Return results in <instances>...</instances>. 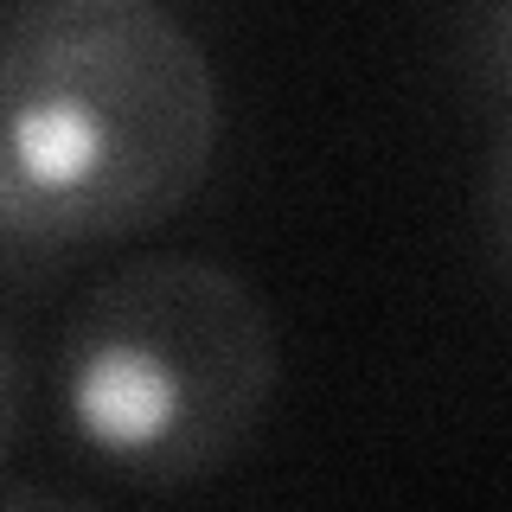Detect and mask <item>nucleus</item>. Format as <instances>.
<instances>
[{
	"label": "nucleus",
	"instance_id": "nucleus-1",
	"mask_svg": "<svg viewBox=\"0 0 512 512\" xmlns=\"http://www.w3.org/2000/svg\"><path fill=\"white\" fill-rule=\"evenodd\" d=\"M218 141V64L173 0H7L0 237L13 276L167 224L212 180Z\"/></svg>",
	"mask_w": 512,
	"mask_h": 512
},
{
	"label": "nucleus",
	"instance_id": "nucleus-2",
	"mask_svg": "<svg viewBox=\"0 0 512 512\" xmlns=\"http://www.w3.org/2000/svg\"><path fill=\"white\" fill-rule=\"evenodd\" d=\"M282 346L263 295L212 256H128L71 301L52 359L58 429L122 487H199L263 429Z\"/></svg>",
	"mask_w": 512,
	"mask_h": 512
},
{
	"label": "nucleus",
	"instance_id": "nucleus-3",
	"mask_svg": "<svg viewBox=\"0 0 512 512\" xmlns=\"http://www.w3.org/2000/svg\"><path fill=\"white\" fill-rule=\"evenodd\" d=\"M461 77L493 109L512 103V0H461Z\"/></svg>",
	"mask_w": 512,
	"mask_h": 512
},
{
	"label": "nucleus",
	"instance_id": "nucleus-4",
	"mask_svg": "<svg viewBox=\"0 0 512 512\" xmlns=\"http://www.w3.org/2000/svg\"><path fill=\"white\" fill-rule=\"evenodd\" d=\"M480 218H487V244L500 256V269L512 276V103L500 109L487 148V173H480Z\"/></svg>",
	"mask_w": 512,
	"mask_h": 512
}]
</instances>
